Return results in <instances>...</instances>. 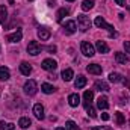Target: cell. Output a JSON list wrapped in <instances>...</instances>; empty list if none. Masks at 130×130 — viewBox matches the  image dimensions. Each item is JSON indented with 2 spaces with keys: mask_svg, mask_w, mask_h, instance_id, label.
I'll use <instances>...</instances> for the list:
<instances>
[{
  "mask_svg": "<svg viewBox=\"0 0 130 130\" xmlns=\"http://www.w3.org/2000/svg\"><path fill=\"white\" fill-rule=\"evenodd\" d=\"M115 3H117L118 6H124V0H115Z\"/></svg>",
  "mask_w": 130,
  "mask_h": 130,
  "instance_id": "cell-37",
  "label": "cell"
},
{
  "mask_svg": "<svg viewBox=\"0 0 130 130\" xmlns=\"http://www.w3.org/2000/svg\"><path fill=\"white\" fill-rule=\"evenodd\" d=\"M86 107V112H88V115L91 117V118H95L97 117V113H95V109L91 106V104H88V106H85Z\"/></svg>",
  "mask_w": 130,
  "mask_h": 130,
  "instance_id": "cell-31",
  "label": "cell"
},
{
  "mask_svg": "<svg viewBox=\"0 0 130 130\" xmlns=\"http://www.w3.org/2000/svg\"><path fill=\"white\" fill-rule=\"evenodd\" d=\"M94 86H95V89H97V91H100V92H107V91H109L107 83H106V82H103V80H97Z\"/></svg>",
  "mask_w": 130,
  "mask_h": 130,
  "instance_id": "cell-15",
  "label": "cell"
},
{
  "mask_svg": "<svg viewBox=\"0 0 130 130\" xmlns=\"http://www.w3.org/2000/svg\"><path fill=\"white\" fill-rule=\"evenodd\" d=\"M56 130H67V129H64V127H58Z\"/></svg>",
  "mask_w": 130,
  "mask_h": 130,
  "instance_id": "cell-38",
  "label": "cell"
},
{
  "mask_svg": "<svg viewBox=\"0 0 130 130\" xmlns=\"http://www.w3.org/2000/svg\"><path fill=\"white\" fill-rule=\"evenodd\" d=\"M33 115H35V118H38V120H44V106H42L41 103H36V104L33 106Z\"/></svg>",
  "mask_w": 130,
  "mask_h": 130,
  "instance_id": "cell-7",
  "label": "cell"
},
{
  "mask_svg": "<svg viewBox=\"0 0 130 130\" xmlns=\"http://www.w3.org/2000/svg\"><path fill=\"white\" fill-rule=\"evenodd\" d=\"M95 48H97L98 53H107L109 52V45L104 41H97L95 42Z\"/></svg>",
  "mask_w": 130,
  "mask_h": 130,
  "instance_id": "cell-14",
  "label": "cell"
},
{
  "mask_svg": "<svg viewBox=\"0 0 130 130\" xmlns=\"http://www.w3.org/2000/svg\"><path fill=\"white\" fill-rule=\"evenodd\" d=\"M115 61H117V62H118V64H129V56H127V55H126V53H121V52H117V53H115Z\"/></svg>",
  "mask_w": 130,
  "mask_h": 130,
  "instance_id": "cell-12",
  "label": "cell"
},
{
  "mask_svg": "<svg viewBox=\"0 0 130 130\" xmlns=\"http://www.w3.org/2000/svg\"><path fill=\"white\" fill-rule=\"evenodd\" d=\"M20 71H21V74L29 76L32 73V67H30V64H27V62H21L20 64Z\"/></svg>",
  "mask_w": 130,
  "mask_h": 130,
  "instance_id": "cell-17",
  "label": "cell"
},
{
  "mask_svg": "<svg viewBox=\"0 0 130 130\" xmlns=\"http://www.w3.org/2000/svg\"><path fill=\"white\" fill-rule=\"evenodd\" d=\"M50 35H52V33H50V30H48L47 27H44V26L38 29V38H39L41 41H47V39L50 38Z\"/></svg>",
  "mask_w": 130,
  "mask_h": 130,
  "instance_id": "cell-9",
  "label": "cell"
},
{
  "mask_svg": "<svg viewBox=\"0 0 130 130\" xmlns=\"http://www.w3.org/2000/svg\"><path fill=\"white\" fill-rule=\"evenodd\" d=\"M14 124L12 123H8V124H5V121H2L0 123V130H14Z\"/></svg>",
  "mask_w": 130,
  "mask_h": 130,
  "instance_id": "cell-30",
  "label": "cell"
},
{
  "mask_svg": "<svg viewBox=\"0 0 130 130\" xmlns=\"http://www.w3.org/2000/svg\"><path fill=\"white\" fill-rule=\"evenodd\" d=\"M80 52H82L85 56H88V58H92V56L95 55L94 45H92V44H89L88 41H83V42L80 44Z\"/></svg>",
  "mask_w": 130,
  "mask_h": 130,
  "instance_id": "cell-3",
  "label": "cell"
},
{
  "mask_svg": "<svg viewBox=\"0 0 130 130\" xmlns=\"http://www.w3.org/2000/svg\"><path fill=\"white\" fill-rule=\"evenodd\" d=\"M6 18H8V11H6V6H5V5H2V6H0V23H2V24H5Z\"/></svg>",
  "mask_w": 130,
  "mask_h": 130,
  "instance_id": "cell-25",
  "label": "cell"
},
{
  "mask_svg": "<svg viewBox=\"0 0 130 130\" xmlns=\"http://www.w3.org/2000/svg\"><path fill=\"white\" fill-rule=\"evenodd\" d=\"M97 106L98 109H103V110H106L107 107H109V100H107V97H100L97 100Z\"/></svg>",
  "mask_w": 130,
  "mask_h": 130,
  "instance_id": "cell-19",
  "label": "cell"
},
{
  "mask_svg": "<svg viewBox=\"0 0 130 130\" xmlns=\"http://www.w3.org/2000/svg\"><path fill=\"white\" fill-rule=\"evenodd\" d=\"M41 89H42L44 94H53V92L56 91V88H55L53 85H50V83H42V85H41Z\"/></svg>",
  "mask_w": 130,
  "mask_h": 130,
  "instance_id": "cell-20",
  "label": "cell"
},
{
  "mask_svg": "<svg viewBox=\"0 0 130 130\" xmlns=\"http://www.w3.org/2000/svg\"><path fill=\"white\" fill-rule=\"evenodd\" d=\"M109 80H110L112 83L123 82V79H121V74H118V73H110V74H109Z\"/></svg>",
  "mask_w": 130,
  "mask_h": 130,
  "instance_id": "cell-26",
  "label": "cell"
},
{
  "mask_svg": "<svg viewBox=\"0 0 130 130\" xmlns=\"http://www.w3.org/2000/svg\"><path fill=\"white\" fill-rule=\"evenodd\" d=\"M85 85H86V77H85V76H77V79H76V82H74L76 89H82Z\"/></svg>",
  "mask_w": 130,
  "mask_h": 130,
  "instance_id": "cell-16",
  "label": "cell"
},
{
  "mask_svg": "<svg viewBox=\"0 0 130 130\" xmlns=\"http://www.w3.org/2000/svg\"><path fill=\"white\" fill-rule=\"evenodd\" d=\"M92 98H94V92H92V91H85V94H83V101H85V106L91 104Z\"/></svg>",
  "mask_w": 130,
  "mask_h": 130,
  "instance_id": "cell-23",
  "label": "cell"
},
{
  "mask_svg": "<svg viewBox=\"0 0 130 130\" xmlns=\"http://www.w3.org/2000/svg\"><path fill=\"white\" fill-rule=\"evenodd\" d=\"M65 129L67 130H80V127L74 123V121H67V124H65Z\"/></svg>",
  "mask_w": 130,
  "mask_h": 130,
  "instance_id": "cell-29",
  "label": "cell"
},
{
  "mask_svg": "<svg viewBox=\"0 0 130 130\" xmlns=\"http://www.w3.org/2000/svg\"><path fill=\"white\" fill-rule=\"evenodd\" d=\"M68 15V9H65V8H61L59 11H58V14H56V20L58 21H62L64 20V17Z\"/></svg>",
  "mask_w": 130,
  "mask_h": 130,
  "instance_id": "cell-27",
  "label": "cell"
},
{
  "mask_svg": "<svg viewBox=\"0 0 130 130\" xmlns=\"http://www.w3.org/2000/svg\"><path fill=\"white\" fill-rule=\"evenodd\" d=\"M115 121H117V126H123L126 123V118H124V115L121 112H117L115 113Z\"/></svg>",
  "mask_w": 130,
  "mask_h": 130,
  "instance_id": "cell-28",
  "label": "cell"
},
{
  "mask_svg": "<svg viewBox=\"0 0 130 130\" xmlns=\"http://www.w3.org/2000/svg\"><path fill=\"white\" fill-rule=\"evenodd\" d=\"M27 53L32 55V56H36V55L41 53V45H39L38 41H30V42H29V45H27Z\"/></svg>",
  "mask_w": 130,
  "mask_h": 130,
  "instance_id": "cell-5",
  "label": "cell"
},
{
  "mask_svg": "<svg viewBox=\"0 0 130 130\" xmlns=\"http://www.w3.org/2000/svg\"><path fill=\"white\" fill-rule=\"evenodd\" d=\"M101 120H103V121H107V120H109V115H107V113H101Z\"/></svg>",
  "mask_w": 130,
  "mask_h": 130,
  "instance_id": "cell-36",
  "label": "cell"
},
{
  "mask_svg": "<svg viewBox=\"0 0 130 130\" xmlns=\"http://www.w3.org/2000/svg\"><path fill=\"white\" fill-rule=\"evenodd\" d=\"M11 77V73L6 67H0V80H8Z\"/></svg>",
  "mask_w": 130,
  "mask_h": 130,
  "instance_id": "cell-22",
  "label": "cell"
},
{
  "mask_svg": "<svg viewBox=\"0 0 130 130\" xmlns=\"http://www.w3.org/2000/svg\"><path fill=\"white\" fill-rule=\"evenodd\" d=\"M76 29H77V26H76V23L73 21V20H68V21H65L64 23V30L67 35H71V33L76 32Z\"/></svg>",
  "mask_w": 130,
  "mask_h": 130,
  "instance_id": "cell-8",
  "label": "cell"
},
{
  "mask_svg": "<svg viewBox=\"0 0 130 130\" xmlns=\"http://www.w3.org/2000/svg\"><path fill=\"white\" fill-rule=\"evenodd\" d=\"M47 50H48L50 53H55V52H56V45H48V47H47Z\"/></svg>",
  "mask_w": 130,
  "mask_h": 130,
  "instance_id": "cell-33",
  "label": "cell"
},
{
  "mask_svg": "<svg viewBox=\"0 0 130 130\" xmlns=\"http://www.w3.org/2000/svg\"><path fill=\"white\" fill-rule=\"evenodd\" d=\"M18 126H20L21 129H29V127L32 126V121H30L29 118L23 117V118H20V121H18Z\"/></svg>",
  "mask_w": 130,
  "mask_h": 130,
  "instance_id": "cell-21",
  "label": "cell"
},
{
  "mask_svg": "<svg viewBox=\"0 0 130 130\" xmlns=\"http://www.w3.org/2000/svg\"><path fill=\"white\" fill-rule=\"evenodd\" d=\"M21 38H23L21 30H17V32H14V33H11V35H8V36H6V39H8L9 42H20V41H21Z\"/></svg>",
  "mask_w": 130,
  "mask_h": 130,
  "instance_id": "cell-10",
  "label": "cell"
},
{
  "mask_svg": "<svg viewBox=\"0 0 130 130\" xmlns=\"http://www.w3.org/2000/svg\"><path fill=\"white\" fill-rule=\"evenodd\" d=\"M124 6L127 8V11L130 12V0H124Z\"/></svg>",
  "mask_w": 130,
  "mask_h": 130,
  "instance_id": "cell-35",
  "label": "cell"
},
{
  "mask_svg": "<svg viewBox=\"0 0 130 130\" xmlns=\"http://www.w3.org/2000/svg\"><path fill=\"white\" fill-rule=\"evenodd\" d=\"M61 76H62V80H64V82H70V80L74 77V73H73V70H71V68H67V70L62 71V74H61Z\"/></svg>",
  "mask_w": 130,
  "mask_h": 130,
  "instance_id": "cell-18",
  "label": "cell"
},
{
  "mask_svg": "<svg viewBox=\"0 0 130 130\" xmlns=\"http://www.w3.org/2000/svg\"><path fill=\"white\" fill-rule=\"evenodd\" d=\"M77 26H79V29L82 30V32H86L89 27H91V20H89V17H86V15H79L77 17Z\"/></svg>",
  "mask_w": 130,
  "mask_h": 130,
  "instance_id": "cell-2",
  "label": "cell"
},
{
  "mask_svg": "<svg viewBox=\"0 0 130 130\" xmlns=\"http://www.w3.org/2000/svg\"><path fill=\"white\" fill-rule=\"evenodd\" d=\"M68 104H70L71 107H77V106L80 104V97H79V94H70V95H68Z\"/></svg>",
  "mask_w": 130,
  "mask_h": 130,
  "instance_id": "cell-13",
  "label": "cell"
},
{
  "mask_svg": "<svg viewBox=\"0 0 130 130\" xmlns=\"http://www.w3.org/2000/svg\"><path fill=\"white\" fill-rule=\"evenodd\" d=\"M67 2H74V0H67Z\"/></svg>",
  "mask_w": 130,
  "mask_h": 130,
  "instance_id": "cell-39",
  "label": "cell"
},
{
  "mask_svg": "<svg viewBox=\"0 0 130 130\" xmlns=\"http://www.w3.org/2000/svg\"><path fill=\"white\" fill-rule=\"evenodd\" d=\"M124 50H126V53H129L130 55V41H124Z\"/></svg>",
  "mask_w": 130,
  "mask_h": 130,
  "instance_id": "cell-32",
  "label": "cell"
},
{
  "mask_svg": "<svg viewBox=\"0 0 130 130\" xmlns=\"http://www.w3.org/2000/svg\"><path fill=\"white\" fill-rule=\"evenodd\" d=\"M24 92L27 94V95H35L36 94V91H38V85H36V82L35 80H27L26 83H24Z\"/></svg>",
  "mask_w": 130,
  "mask_h": 130,
  "instance_id": "cell-4",
  "label": "cell"
},
{
  "mask_svg": "<svg viewBox=\"0 0 130 130\" xmlns=\"http://www.w3.org/2000/svg\"><path fill=\"white\" fill-rule=\"evenodd\" d=\"M41 67H42L45 71H55V70L58 68V62H56L55 59H44L42 64H41Z\"/></svg>",
  "mask_w": 130,
  "mask_h": 130,
  "instance_id": "cell-6",
  "label": "cell"
},
{
  "mask_svg": "<svg viewBox=\"0 0 130 130\" xmlns=\"http://www.w3.org/2000/svg\"><path fill=\"white\" fill-rule=\"evenodd\" d=\"M94 24H95L97 27H101V29H107V30L110 32V36H117V35H118V33L113 30V26H110V24H109V23H107L103 17H95Z\"/></svg>",
  "mask_w": 130,
  "mask_h": 130,
  "instance_id": "cell-1",
  "label": "cell"
},
{
  "mask_svg": "<svg viewBox=\"0 0 130 130\" xmlns=\"http://www.w3.org/2000/svg\"><path fill=\"white\" fill-rule=\"evenodd\" d=\"M92 130H112L110 127H107V126H103V127H94Z\"/></svg>",
  "mask_w": 130,
  "mask_h": 130,
  "instance_id": "cell-34",
  "label": "cell"
},
{
  "mask_svg": "<svg viewBox=\"0 0 130 130\" xmlns=\"http://www.w3.org/2000/svg\"><path fill=\"white\" fill-rule=\"evenodd\" d=\"M86 71L89 73V74H95V76H98V74H101V67L98 64H89L88 67H86Z\"/></svg>",
  "mask_w": 130,
  "mask_h": 130,
  "instance_id": "cell-11",
  "label": "cell"
},
{
  "mask_svg": "<svg viewBox=\"0 0 130 130\" xmlns=\"http://www.w3.org/2000/svg\"><path fill=\"white\" fill-rule=\"evenodd\" d=\"M94 5H95L94 0H83V3H82V9H83V11H91V9L94 8Z\"/></svg>",
  "mask_w": 130,
  "mask_h": 130,
  "instance_id": "cell-24",
  "label": "cell"
}]
</instances>
